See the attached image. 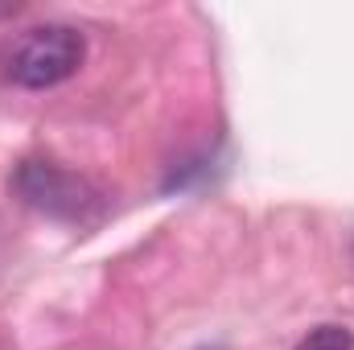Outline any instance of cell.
<instances>
[{"instance_id":"cell-4","label":"cell","mask_w":354,"mask_h":350,"mask_svg":"<svg viewBox=\"0 0 354 350\" xmlns=\"http://www.w3.org/2000/svg\"><path fill=\"white\" fill-rule=\"evenodd\" d=\"M12 12H21V4H0V21H4V17H12Z\"/></svg>"},{"instance_id":"cell-1","label":"cell","mask_w":354,"mask_h":350,"mask_svg":"<svg viewBox=\"0 0 354 350\" xmlns=\"http://www.w3.org/2000/svg\"><path fill=\"white\" fill-rule=\"evenodd\" d=\"M87 58V37L75 25H33L0 50V75L12 87L46 91L66 83Z\"/></svg>"},{"instance_id":"cell-3","label":"cell","mask_w":354,"mask_h":350,"mask_svg":"<svg viewBox=\"0 0 354 350\" xmlns=\"http://www.w3.org/2000/svg\"><path fill=\"white\" fill-rule=\"evenodd\" d=\"M292 350H354V334L346 326H313Z\"/></svg>"},{"instance_id":"cell-2","label":"cell","mask_w":354,"mask_h":350,"mask_svg":"<svg viewBox=\"0 0 354 350\" xmlns=\"http://www.w3.org/2000/svg\"><path fill=\"white\" fill-rule=\"evenodd\" d=\"M12 194L29 210L58 223H75V227H87L103 214V190L91 177L46 157H29L12 169Z\"/></svg>"}]
</instances>
